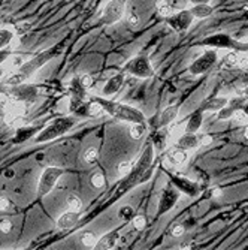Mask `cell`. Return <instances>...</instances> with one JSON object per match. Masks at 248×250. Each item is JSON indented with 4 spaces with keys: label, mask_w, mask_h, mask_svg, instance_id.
<instances>
[{
    "label": "cell",
    "mask_w": 248,
    "mask_h": 250,
    "mask_svg": "<svg viewBox=\"0 0 248 250\" xmlns=\"http://www.w3.org/2000/svg\"><path fill=\"white\" fill-rule=\"evenodd\" d=\"M60 53H61V45H55L53 48H48V50H44V51L35 54L32 58L24 61V63L21 65V68H18L17 71H14L3 81V84L6 87H11V86L21 84V82H27L40 68L45 66L48 61H51L57 56H60Z\"/></svg>",
    "instance_id": "1"
},
{
    "label": "cell",
    "mask_w": 248,
    "mask_h": 250,
    "mask_svg": "<svg viewBox=\"0 0 248 250\" xmlns=\"http://www.w3.org/2000/svg\"><path fill=\"white\" fill-rule=\"evenodd\" d=\"M154 157H156V149H154L153 142L150 141L145 145V149H143L142 154L139 156L138 162H135V166H133L132 173L127 177H124L123 183L120 184L118 191H117V196L129 192L130 189H133V187H136L139 184V180L143 175V173H145L148 168H151V166L154 165Z\"/></svg>",
    "instance_id": "2"
},
{
    "label": "cell",
    "mask_w": 248,
    "mask_h": 250,
    "mask_svg": "<svg viewBox=\"0 0 248 250\" xmlns=\"http://www.w3.org/2000/svg\"><path fill=\"white\" fill-rule=\"evenodd\" d=\"M93 100H96L97 103H100L102 108L105 110L106 114H109L111 117L126 121V123H147V118L143 115V113L141 110H138L136 107L127 105V103H121V102H115V100H109L105 96L99 97V96H93Z\"/></svg>",
    "instance_id": "3"
},
{
    "label": "cell",
    "mask_w": 248,
    "mask_h": 250,
    "mask_svg": "<svg viewBox=\"0 0 248 250\" xmlns=\"http://www.w3.org/2000/svg\"><path fill=\"white\" fill-rule=\"evenodd\" d=\"M76 124V117L75 115H63V117H57L53 121H50L44 129H40L37 135L35 136L33 142L35 144H45L50 141H54L60 136L66 135L73 129Z\"/></svg>",
    "instance_id": "4"
},
{
    "label": "cell",
    "mask_w": 248,
    "mask_h": 250,
    "mask_svg": "<svg viewBox=\"0 0 248 250\" xmlns=\"http://www.w3.org/2000/svg\"><path fill=\"white\" fill-rule=\"evenodd\" d=\"M65 173L66 170L60 168V166H47V168H44L37 181V198H45L57 186L58 180L65 175Z\"/></svg>",
    "instance_id": "5"
},
{
    "label": "cell",
    "mask_w": 248,
    "mask_h": 250,
    "mask_svg": "<svg viewBox=\"0 0 248 250\" xmlns=\"http://www.w3.org/2000/svg\"><path fill=\"white\" fill-rule=\"evenodd\" d=\"M123 72L129 74L132 77H136V78H143V79L153 78L156 74L151 60L147 56H136V57L130 58L127 63L124 65Z\"/></svg>",
    "instance_id": "6"
},
{
    "label": "cell",
    "mask_w": 248,
    "mask_h": 250,
    "mask_svg": "<svg viewBox=\"0 0 248 250\" xmlns=\"http://www.w3.org/2000/svg\"><path fill=\"white\" fill-rule=\"evenodd\" d=\"M218 61V53L215 48L203 51L199 57H196L192 65L189 66V72L192 75H203L206 72H210Z\"/></svg>",
    "instance_id": "7"
},
{
    "label": "cell",
    "mask_w": 248,
    "mask_h": 250,
    "mask_svg": "<svg viewBox=\"0 0 248 250\" xmlns=\"http://www.w3.org/2000/svg\"><path fill=\"white\" fill-rule=\"evenodd\" d=\"M126 14V5L124 0H108L106 5L103 6L102 15H100V23L105 26H114Z\"/></svg>",
    "instance_id": "8"
},
{
    "label": "cell",
    "mask_w": 248,
    "mask_h": 250,
    "mask_svg": "<svg viewBox=\"0 0 248 250\" xmlns=\"http://www.w3.org/2000/svg\"><path fill=\"white\" fill-rule=\"evenodd\" d=\"M8 96L14 100L24 102L30 107L39 96V89L33 84H29V82H21V84L8 87Z\"/></svg>",
    "instance_id": "9"
},
{
    "label": "cell",
    "mask_w": 248,
    "mask_h": 250,
    "mask_svg": "<svg viewBox=\"0 0 248 250\" xmlns=\"http://www.w3.org/2000/svg\"><path fill=\"white\" fill-rule=\"evenodd\" d=\"M181 192L177 189L175 186H166L163 187V191L159 196V205H157V214L163 216L168 212H171L172 208L177 205V202L179 201Z\"/></svg>",
    "instance_id": "10"
},
{
    "label": "cell",
    "mask_w": 248,
    "mask_h": 250,
    "mask_svg": "<svg viewBox=\"0 0 248 250\" xmlns=\"http://www.w3.org/2000/svg\"><path fill=\"white\" fill-rule=\"evenodd\" d=\"M203 45L214 47V48H230V50H244V44L238 42L233 38L226 33H215L202 40Z\"/></svg>",
    "instance_id": "11"
},
{
    "label": "cell",
    "mask_w": 248,
    "mask_h": 250,
    "mask_svg": "<svg viewBox=\"0 0 248 250\" xmlns=\"http://www.w3.org/2000/svg\"><path fill=\"white\" fill-rule=\"evenodd\" d=\"M193 19H195V17L192 15L190 9H184V11H179V12L168 17V24L177 33H182L185 30H189V27L193 23Z\"/></svg>",
    "instance_id": "12"
},
{
    "label": "cell",
    "mask_w": 248,
    "mask_h": 250,
    "mask_svg": "<svg viewBox=\"0 0 248 250\" xmlns=\"http://www.w3.org/2000/svg\"><path fill=\"white\" fill-rule=\"evenodd\" d=\"M27 110H29L27 103L11 99L9 105H8V110H6V114H5V118H3L5 123H8V124H17L19 120H21L27 114Z\"/></svg>",
    "instance_id": "13"
},
{
    "label": "cell",
    "mask_w": 248,
    "mask_h": 250,
    "mask_svg": "<svg viewBox=\"0 0 248 250\" xmlns=\"http://www.w3.org/2000/svg\"><path fill=\"white\" fill-rule=\"evenodd\" d=\"M172 184L177 187V189L181 192V193H185V195H189V196H196L199 193V187L195 181L189 180V178H185V177H178V175H174L171 174L169 175Z\"/></svg>",
    "instance_id": "14"
},
{
    "label": "cell",
    "mask_w": 248,
    "mask_h": 250,
    "mask_svg": "<svg viewBox=\"0 0 248 250\" xmlns=\"http://www.w3.org/2000/svg\"><path fill=\"white\" fill-rule=\"evenodd\" d=\"M123 84H124V72L115 74L105 82V86L102 89V95L105 97H111L118 93V90L123 87Z\"/></svg>",
    "instance_id": "15"
},
{
    "label": "cell",
    "mask_w": 248,
    "mask_h": 250,
    "mask_svg": "<svg viewBox=\"0 0 248 250\" xmlns=\"http://www.w3.org/2000/svg\"><path fill=\"white\" fill-rule=\"evenodd\" d=\"M177 147L184 150H196L200 147V136L197 134L184 132L177 138Z\"/></svg>",
    "instance_id": "16"
},
{
    "label": "cell",
    "mask_w": 248,
    "mask_h": 250,
    "mask_svg": "<svg viewBox=\"0 0 248 250\" xmlns=\"http://www.w3.org/2000/svg\"><path fill=\"white\" fill-rule=\"evenodd\" d=\"M178 113H179V103H174V105H169L164 108L159 115V128L169 126V124L178 117Z\"/></svg>",
    "instance_id": "17"
},
{
    "label": "cell",
    "mask_w": 248,
    "mask_h": 250,
    "mask_svg": "<svg viewBox=\"0 0 248 250\" xmlns=\"http://www.w3.org/2000/svg\"><path fill=\"white\" fill-rule=\"evenodd\" d=\"M79 219H81V212L69 210L57 219V228L58 229H72L73 226H76Z\"/></svg>",
    "instance_id": "18"
},
{
    "label": "cell",
    "mask_w": 248,
    "mask_h": 250,
    "mask_svg": "<svg viewBox=\"0 0 248 250\" xmlns=\"http://www.w3.org/2000/svg\"><path fill=\"white\" fill-rule=\"evenodd\" d=\"M227 103H229V99L226 96H214V97L203 100L200 105V110L202 111H218L223 107H226Z\"/></svg>",
    "instance_id": "19"
},
{
    "label": "cell",
    "mask_w": 248,
    "mask_h": 250,
    "mask_svg": "<svg viewBox=\"0 0 248 250\" xmlns=\"http://www.w3.org/2000/svg\"><path fill=\"white\" fill-rule=\"evenodd\" d=\"M40 131L39 126H19L17 129V134L14 136V142L17 144H21L27 139H32L33 136L37 135V132Z\"/></svg>",
    "instance_id": "20"
},
{
    "label": "cell",
    "mask_w": 248,
    "mask_h": 250,
    "mask_svg": "<svg viewBox=\"0 0 248 250\" xmlns=\"http://www.w3.org/2000/svg\"><path fill=\"white\" fill-rule=\"evenodd\" d=\"M118 241V231H111L108 234H105L103 237H100L94 246V249H99V250H109V249H114L115 244Z\"/></svg>",
    "instance_id": "21"
},
{
    "label": "cell",
    "mask_w": 248,
    "mask_h": 250,
    "mask_svg": "<svg viewBox=\"0 0 248 250\" xmlns=\"http://www.w3.org/2000/svg\"><path fill=\"white\" fill-rule=\"evenodd\" d=\"M203 113L205 111H202L199 108L197 111H195L190 115L187 124H185V132H190V134H197L199 132V129L202 128V123H203Z\"/></svg>",
    "instance_id": "22"
},
{
    "label": "cell",
    "mask_w": 248,
    "mask_h": 250,
    "mask_svg": "<svg viewBox=\"0 0 248 250\" xmlns=\"http://www.w3.org/2000/svg\"><path fill=\"white\" fill-rule=\"evenodd\" d=\"M190 159V154H189V150H184V149H179L177 147L175 150L171 152L169 154V162L175 166H182L189 162Z\"/></svg>",
    "instance_id": "23"
},
{
    "label": "cell",
    "mask_w": 248,
    "mask_h": 250,
    "mask_svg": "<svg viewBox=\"0 0 248 250\" xmlns=\"http://www.w3.org/2000/svg\"><path fill=\"white\" fill-rule=\"evenodd\" d=\"M190 12L195 18H208L214 12V6L210 3H196L190 8Z\"/></svg>",
    "instance_id": "24"
},
{
    "label": "cell",
    "mask_w": 248,
    "mask_h": 250,
    "mask_svg": "<svg viewBox=\"0 0 248 250\" xmlns=\"http://www.w3.org/2000/svg\"><path fill=\"white\" fill-rule=\"evenodd\" d=\"M15 35H17V32L14 29H11V27H2V29H0V50L9 48Z\"/></svg>",
    "instance_id": "25"
},
{
    "label": "cell",
    "mask_w": 248,
    "mask_h": 250,
    "mask_svg": "<svg viewBox=\"0 0 248 250\" xmlns=\"http://www.w3.org/2000/svg\"><path fill=\"white\" fill-rule=\"evenodd\" d=\"M156 11L160 17L168 18L174 14V8L169 0H156Z\"/></svg>",
    "instance_id": "26"
},
{
    "label": "cell",
    "mask_w": 248,
    "mask_h": 250,
    "mask_svg": "<svg viewBox=\"0 0 248 250\" xmlns=\"http://www.w3.org/2000/svg\"><path fill=\"white\" fill-rule=\"evenodd\" d=\"M147 134V123H133L129 128V135L133 139H141Z\"/></svg>",
    "instance_id": "27"
},
{
    "label": "cell",
    "mask_w": 248,
    "mask_h": 250,
    "mask_svg": "<svg viewBox=\"0 0 248 250\" xmlns=\"http://www.w3.org/2000/svg\"><path fill=\"white\" fill-rule=\"evenodd\" d=\"M106 113H105V110L102 108V105L100 103H97L96 100H90L89 102V117H91V118H99V117H103Z\"/></svg>",
    "instance_id": "28"
},
{
    "label": "cell",
    "mask_w": 248,
    "mask_h": 250,
    "mask_svg": "<svg viewBox=\"0 0 248 250\" xmlns=\"http://www.w3.org/2000/svg\"><path fill=\"white\" fill-rule=\"evenodd\" d=\"M24 57L21 54H11L8 57V60L5 61V63H8V69L11 71H17L18 68H21V65L24 63Z\"/></svg>",
    "instance_id": "29"
},
{
    "label": "cell",
    "mask_w": 248,
    "mask_h": 250,
    "mask_svg": "<svg viewBox=\"0 0 248 250\" xmlns=\"http://www.w3.org/2000/svg\"><path fill=\"white\" fill-rule=\"evenodd\" d=\"M66 207L68 210H72V212H81L82 210V201L78 195L75 193H71L68 198H66Z\"/></svg>",
    "instance_id": "30"
},
{
    "label": "cell",
    "mask_w": 248,
    "mask_h": 250,
    "mask_svg": "<svg viewBox=\"0 0 248 250\" xmlns=\"http://www.w3.org/2000/svg\"><path fill=\"white\" fill-rule=\"evenodd\" d=\"M97 240H99V238H97V235H96L94 232H90V231L82 232V234H81V237H79L81 244H82V246H86V247H90V249H94V246H96Z\"/></svg>",
    "instance_id": "31"
},
{
    "label": "cell",
    "mask_w": 248,
    "mask_h": 250,
    "mask_svg": "<svg viewBox=\"0 0 248 250\" xmlns=\"http://www.w3.org/2000/svg\"><path fill=\"white\" fill-rule=\"evenodd\" d=\"M97 159H99V152L96 147H89L84 150V153H82V160H84L87 165L97 162Z\"/></svg>",
    "instance_id": "32"
},
{
    "label": "cell",
    "mask_w": 248,
    "mask_h": 250,
    "mask_svg": "<svg viewBox=\"0 0 248 250\" xmlns=\"http://www.w3.org/2000/svg\"><path fill=\"white\" fill-rule=\"evenodd\" d=\"M126 23L130 29H138L141 26V18H139L136 11L130 9L126 12Z\"/></svg>",
    "instance_id": "33"
},
{
    "label": "cell",
    "mask_w": 248,
    "mask_h": 250,
    "mask_svg": "<svg viewBox=\"0 0 248 250\" xmlns=\"http://www.w3.org/2000/svg\"><path fill=\"white\" fill-rule=\"evenodd\" d=\"M133 166H135V162H133V160H123L121 163H118V168H117L118 175H121V177H127V175L132 173Z\"/></svg>",
    "instance_id": "34"
},
{
    "label": "cell",
    "mask_w": 248,
    "mask_h": 250,
    "mask_svg": "<svg viewBox=\"0 0 248 250\" xmlns=\"http://www.w3.org/2000/svg\"><path fill=\"white\" fill-rule=\"evenodd\" d=\"M135 216V208L132 205H123L118 212V217L121 220H132Z\"/></svg>",
    "instance_id": "35"
},
{
    "label": "cell",
    "mask_w": 248,
    "mask_h": 250,
    "mask_svg": "<svg viewBox=\"0 0 248 250\" xmlns=\"http://www.w3.org/2000/svg\"><path fill=\"white\" fill-rule=\"evenodd\" d=\"M90 183H91L93 187H96V189H100V187L105 186V175H103L100 171H96V173L91 174Z\"/></svg>",
    "instance_id": "36"
},
{
    "label": "cell",
    "mask_w": 248,
    "mask_h": 250,
    "mask_svg": "<svg viewBox=\"0 0 248 250\" xmlns=\"http://www.w3.org/2000/svg\"><path fill=\"white\" fill-rule=\"evenodd\" d=\"M132 225L136 231H142V229H145L147 226V219L143 214H135L133 219H132Z\"/></svg>",
    "instance_id": "37"
},
{
    "label": "cell",
    "mask_w": 248,
    "mask_h": 250,
    "mask_svg": "<svg viewBox=\"0 0 248 250\" xmlns=\"http://www.w3.org/2000/svg\"><path fill=\"white\" fill-rule=\"evenodd\" d=\"M78 81H79V84L84 87L86 90L91 89L93 84H94V79H93V77L90 74H82V75H79L78 77Z\"/></svg>",
    "instance_id": "38"
},
{
    "label": "cell",
    "mask_w": 248,
    "mask_h": 250,
    "mask_svg": "<svg viewBox=\"0 0 248 250\" xmlns=\"http://www.w3.org/2000/svg\"><path fill=\"white\" fill-rule=\"evenodd\" d=\"M224 63L230 68H238V53L236 51H230L224 56Z\"/></svg>",
    "instance_id": "39"
},
{
    "label": "cell",
    "mask_w": 248,
    "mask_h": 250,
    "mask_svg": "<svg viewBox=\"0 0 248 250\" xmlns=\"http://www.w3.org/2000/svg\"><path fill=\"white\" fill-rule=\"evenodd\" d=\"M151 142H153V145H154V149L157 147V149H164V144H166V138H164V135L163 134H160V132H157L156 135H153V139H151Z\"/></svg>",
    "instance_id": "40"
},
{
    "label": "cell",
    "mask_w": 248,
    "mask_h": 250,
    "mask_svg": "<svg viewBox=\"0 0 248 250\" xmlns=\"http://www.w3.org/2000/svg\"><path fill=\"white\" fill-rule=\"evenodd\" d=\"M11 102V97L9 96H5V95H0V118H5V114H6V110H8V105Z\"/></svg>",
    "instance_id": "41"
},
{
    "label": "cell",
    "mask_w": 248,
    "mask_h": 250,
    "mask_svg": "<svg viewBox=\"0 0 248 250\" xmlns=\"http://www.w3.org/2000/svg\"><path fill=\"white\" fill-rule=\"evenodd\" d=\"M233 118H235V121H236V123H239V124L248 123V114H247L241 107L235 110V113H233Z\"/></svg>",
    "instance_id": "42"
},
{
    "label": "cell",
    "mask_w": 248,
    "mask_h": 250,
    "mask_svg": "<svg viewBox=\"0 0 248 250\" xmlns=\"http://www.w3.org/2000/svg\"><path fill=\"white\" fill-rule=\"evenodd\" d=\"M238 68L248 69V50L238 53Z\"/></svg>",
    "instance_id": "43"
},
{
    "label": "cell",
    "mask_w": 248,
    "mask_h": 250,
    "mask_svg": "<svg viewBox=\"0 0 248 250\" xmlns=\"http://www.w3.org/2000/svg\"><path fill=\"white\" fill-rule=\"evenodd\" d=\"M12 228H14V225H12V222L9 219L0 220V232H2V234H9L12 231Z\"/></svg>",
    "instance_id": "44"
},
{
    "label": "cell",
    "mask_w": 248,
    "mask_h": 250,
    "mask_svg": "<svg viewBox=\"0 0 248 250\" xmlns=\"http://www.w3.org/2000/svg\"><path fill=\"white\" fill-rule=\"evenodd\" d=\"M184 232H185V228L182 225H175L172 228V231H171V235L175 237V238H179L181 235H184Z\"/></svg>",
    "instance_id": "45"
},
{
    "label": "cell",
    "mask_w": 248,
    "mask_h": 250,
    "mask_svg": "<svg viewBox=\"0 0 248 250\" xmlns=\"http://www.w3.org/2000/svg\"><path fill=\"white\" fill-rule=\"evenodd\" d=\"M11 48H5V50H0V65L5 63V61L8 60V57L11 56Z\"/></svg>",
    "instance_id": "46"
},
{
    "label": "cell",
    "mask_w": 248,
    "mask_h": 250,
    "mask_svg": "<svg viewBox=\"0 0 248 250\" xmlns=\"http://www.w3.org/2000/svg\"><path fill=\"white\" fill-rule=\"evenodd\" d=\"M9 205H11V202L6 196H0V212H6Z\"/></svg>",
    "instance_id": "47"
},
{
    "label": "cell",
    "mask_w": 248,
    "mask_h": 250,
    "mask_svg": "<svg viewBox=\"0 0 248 250\" xmlns=\"http://www.w3.org/2000/svg\"><path fill=\"white\" fill-rule=\"evenodd\" d=\"M213 144V136L211 135H202L200 136V147H206V145Z\"/></svg>",
    "instance_id": "48"
},
{
    "label": "cell",
    "mask_w": 248,
    "mask_h": 250,
    "mask_svg": "<svg viewBox=\"0 0 248 250\" xmlns=\"http://www.w3.org/2000/svg\"><path fill=\"white\" fill-rule=\"evenodd\" d=\"M32 27V24H21V26H17V29H15V32H17V35H21V33H26V32H29V29Z\"/></svg>",
    "instance_id": "49"
},
{
    "label": "cell",
    "mask_w": 248,
    "mask_h": 250,
    "mask_svg": "<svg viewBox=\"0 0 248 250\" xmlns=\"http://www.w3.org/2000/svg\"><path fill=\"white\" fill-rule=\"evenodd\" d=\"M211 0H190L192 5H196V3H210Z\"/></svg>",
    "instance_id": "50"
},
{
    "label": "cell",
    "mask_w": 248,
    "mask_h": 250,
    "mask_svg": "<svg viewBox=\"0 0 248 250\" xmlns=\"http://www.w3.org/2000/svg\"><path fill=\"white\" fill-rule=\"evenodd\" d=\"M213 195H214V196H221V195H223V192H221V189H218V187H215V189L213 191Z\"/></svg>",
    "instance_id": "51"
},
{
    "label": "cell",
    "mask_w": 248,
    "mask_h": 250,
    "mask_svg": "<svg viewBox=\"0 0 248 250\" xmlns=\"http://www.w3.org/2000/svg\"><path fill=\"white\" fill-rule=\"evenodd\" d=\"M5 89H6V86H5V84H3V82H2V84H0V95H3Z\"/></svg>",
    "instance_id": "52"
},
{
    "label": "cell",
    "mask_w": 248,
    "mask_h": 250,
    "mask_svg": "<svg viewBox=\"0 0 248 250\" xmlns=\"http://www.w3.org/2000/svg\"><path fill=\"white\" fill-rule=\"evenodd\" d=\"M244 136L248 139V126H247V128H245V131H244Z\"/></svg>",
    "instance_id": "53"
},
{
    "label": "cell",
    "mask_w": 248,
    "mask_h": 250,
    "mask_svg": "<svg viewBox=\"0 0 248 250\" xmlns=\"http://www.w3.org/2000/svg\"><path fill=\"white\" fill-rule=\"evenodd\" d=\"M244 50H248V40L245 42V45H244Z\"/></svg>",
    "instance_id": "54"
}]
</instances>
